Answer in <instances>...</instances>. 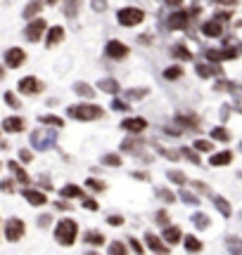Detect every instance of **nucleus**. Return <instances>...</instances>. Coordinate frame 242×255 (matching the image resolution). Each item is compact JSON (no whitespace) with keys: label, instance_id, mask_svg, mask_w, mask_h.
I'll return each mask as SVG.
<instances>
[{"label":"nucleus","instance_id":"1","mask_svg":"<svg viewBox=\"0 0 242 255\" xmlns=\"http://www.w3.org/2000/svg\"><path fill=\"white\" fill-rule=\"evenodd\" d=\"M76 234H78V224L71 220V217H64L60 220L55 227V239L60 246H71L76 241Z\"/></svg>","mask_w":242,"mask_h":255},{"label":"nucleus","instance_id":"2","mask_svg":"<svg viewBox=\"0 0 242 255\" xmlns=\"http://www.w3.org/2000/svg\"><path fill=\"white\" fill-rule=\"evenodd\" d=\"M66 114L76 121H98L105 116V109L98 104H71Z\"/></svg>","mask_w":242,"mask_h":255},{"label":"nucleus","instance_id":"3","mask_svg":"<svg viewBox=\"0 0 242 255\" xmlns=\"http://www.w3.org/2000/svg\"><path fill=\"white\" fill-rule=\"evenodd\" d=\"M199 12V5H192V7H190V12H174V14H171V17H169V29H171V31H178V29H185L187 24H190V19H192V17H195V14H197Z\"/></svg>","mask_w":242,"mask_h":255},{"label":"nucleus","instance_id":"4","mask_svg":"<svg viewBox=\"0 0 242 255\" xmlns=\"http://www.w3.org/2000/svg\"><path fill=\"white\" fill-rule=\"evenodd\" d=\"M117 19H119L121 26H138L145 19V12L140 7H123V10L117 12Z\"/></svg>","mask_w":242,"mask_h":255},{"label":"nucleus","instance_id":"5","mask_svg":"<svg viewBox=\"0 0 242 255\" xmlns=\"http://www.w3.org/2000/svg\"><path fill=\"white\" fill-rule=\"evenodd\" d=\"M24 232H26V227H24V222L19 217H10L7 224H5V236H7V241H19L24 236Z\"/></svg>","mask_w":242,"mask_h":255},{"label":"nucleus","instance_id":"6","mask_svg":"<svg viewBox=\"0 0 242 255\" xmlns=\"http://www.w3.org/2000/svg\"><path fill=\"white\" fill-rule=\"evenodd\" d=\"M31 142L36 149H48V147H53V142H55V132H53V130H50V132L36 130L31 135Z\"/></svg>","mask_w":242,"mask_h":255},{"label":"nucleus","instance_id":"7","mask_svg":"<svg viewBox=\"0 0 242 255\" xmlns=\"http://www.w3.org/2000/svg\"><path fill=\"white\" fill-rule=\"evenodd\" d=\"M19 90H22L24 95H38L43 90V83L38 78H33V76H26V78L19 81Z\"/></svg>","mask_w":242,"mask_h":255},{"label":"nucleus","instance_id":"8","mask_svg":"<svg viewBox=\"0 0 242 255\" xmlns=\"http://www.w3.org/2000/svg\"><path fill=\"white\" fill-rule=\"evenodd\" d=\"M195 71H197L199 78H214V76H221L223 71H221L219 64L214 62H199L197 66H195Z\"/></svg>","mask_w":242,"mask_h":255},{"label":"nucleus","instance_id":"9","mask_svg":"<svg viewBox=\"0 0 242 255\" xmlns=\"http://www.w3.org/2000/svg\"><path fill=\"white\" fill-rule=\"evenodd\" d=\"M43 31H45V21H43V19H36V21H31V24L26 26V31H24V36H26V41L36 42V41H41V36H43Z\"/></svg>","mask_w":242,"mask_h":255},{"label":"nucleus","instance_id":"10","mask_svg":"<svg viewBox=\"0 0 242 255\" xmlns=\"http://www.w3.org/2000/svg\"><path fill=\"white\" fill-rule=\"evenodd\" d=\"M145 244H147L150 251H154V253H159V255L169 253V244H164V239H159V236H154L150 232L145 234Z\"/></svg>","mask_w":242,"mask_h":255},{"label":"nucleus","instance_id":"11","mask_svg":"<svg viewBox=\"0 0 242 255\" xmlns=\"http://www.w3.org/2000/svg\"><path fill=\"white\" fill-rule=\"evenodd\" d=\"M24 59H26V54H24V50H19V47H10V50L5 52V64H7L10 69L22 66Z\"/></svg>","mask_w":242,"mask_h":255},{"label":"nucleus","instance_id":"12","mask_svg":"<svg viewBox=\"0 0 242 255\" xmlns=\"http://www.w3.org/2000/svg\"><path fill=\"white\" fill-rule=\"evenodd\" d=\"M105 52H107V57H112V59H123V57L128 54V47L119 41H110L107 47H105Z\"/></svg>","mask_w":242,"mask_h":255},{"label":"nucleus","instance_id":"13","mask_svg":"<svg viewBox=\"0 0 242 255\" xmlns=\"http://www.w3.org/2000/svg\"><path fill=\"white\" fill-rule=\"evenodd\" d=\"M121 128L126 130V132H131V135H138V132H143L145 128H147V121L145 118H126Z\"/></svg>","mask_w":242,"mask_h":255},{"label":"nucleus","instance_id":"14","mask_svg":"<svg viewBox=\"0 0 242 255\" xmlns=\"http://www.w3.org/2000/svg\"><path fill=\"white\" fill-rule=\"evenodd\" d=\"M202 33H204L207 38H219L221 33H223V24L211 19V21H207V24H202Z\"/></svg>","mask_w":242,"mask_h":255},{"label":"nucleus","instance_id":"15","mask_svg":"<svg viewBox=\"0 0 242 255\" xmlns=\"http://www.w3.org/2000/svg\"><path fill=\"white\" fill-rule=\"evenodd\" d=\"M24 199L31 203V206H45L48 203V199H45V194L43 191H38V189H24Z\"/></svg>","mask_w":242,"mask_h":255},{"label":"nucleus","instance_id":"16","mask_svg":"<svg viewBox=\"0 0 242 255\" xmlns=\"http://www.w3.org/2000/svg\"><path fill=\"white\" fill-rule=\"evenodd\" d=\"M176 121H178V126L187 128V130H199V118L195 114H178Z\"/></svg>","mask_w":242,"mask_h":255},{"label":"nucleus","instance_id":"17","mask_svg":"<svg viewBox=\"0 0 242 255\" xmlns=\"http://www.w3.org/2000/svg\"><path fill=\"white\" fill-rule=\"evenodd\" d=\"M231 161H233V151H228V149H226V151H219V154H214V156H211L209 166H214V168H221V166H228Z\"/></svg>","mask_w":242,"mask_h":255},{"label":"nucleus","instance_id":"18","mask_svg":"<svg viewBox=\"0 0 242 255\" xmlns=\"http://www.w3.org/2000/svg\"><path fill=\"white\" fill-rule=\"evenodd\" d=\"M2 130H7V132H22L24 130V118L19 116H10L2 121Z\"/></svg>","mask_w":242,"mask_h":255},{"label":"nucleus","instance_id":"19","mask_svg":"<svg viewBox=\"0 0 242 255\" xmlns=\"http://www.w3.org/2000/svg\"><path fill=\"white\" fill-rule=\"evenodd\" d=\"M164 239L166 244L169 246H174V244H178V241H183V232L178 229V227H164Z\"/></svg>","mask_w":242,"mask_h":255},{"label":"nucleus","instance_id":"20","mask_svg":"<svg viewBox=\"0 0 242 255\" xmlns=\"http://www.w3.org/2000/svg\"><path fill=\"white\" fill-rule=\"evenodd\" d=\"M62 38H64V29H62V26H53V29L48 31V41H45V45H48V47H55Z\"/></svg>","mask_w":242,"mask_h":255},{"label":"nucleus","instance_id":"21","mask_svg":"<svg viewBox=\"0 0 242 255\" xmlns=\"http://www.w3.org/2000/svg\"><path fill=\"white\" fill-rule=\"evenodd\" d=\"M171 54H174L176 59H183V62H190V59H192V52L187 50V45H183V42L174 45V47H171Z\"/></svg>","mask_w":242,"mask_h":255},{"label":"nucleus","instance_id":"22","mask_svg":"<svg viewBox=\"0 0 242 255\" xmlns=\"http://www.w3.org/2000/svg\"><path fill=\"white\" fill-rule=\"evenodd\" d=\"M98 87L102 92H107V95H117V92H119V83H117L114 78H102L98 83Z\"/></svg>","mask_w":242,"mask_h":255},{"label":"nucleus","instance_id":"23","mask_svg":"<svg viewBox=\"0 0 242 255\" xmlns=\"http://www.w3.org/2000/svg\"><path fill=\"white\" fill-rule=\"evenodd\" d=\"M226 248L231 255H242V239L238 236H226Z\"/></svg>","mask_w":242,"mask_h":255},{"label":"nucleus","instance_id":"24","mask_svg":"<svg viewBox=\"0 0 242 255\" xmlns=\"http://www.w3.org/2000/svg\"><path fill=\"white\" fill-rule=\"evenodd\" d=\"M183 244H185L187 253H199V251H202V241H199L197 236H185V239H183Z\"/></svg>","mask_w":242,"mask_h":255},{"label":"nucleus","instance_id":"25","mask_svg":"<svg viewBox=\"0 0 242 255\" xmlns=\"http://www.w3.org/2000/svg\"><path fill=\"white\" fill-rule=\"evenodd\" d=\"M83 241L88 246H102L105 244V236H102V232H93V229H90V232H86Z\"/></svg>","mask_w":242,"mask_h":255},{"label":"nucleus","instance_id":"26","mask_svg":"<svg viewBox=\"0 0 242 255\" xmlns=\"http://www.w3.org/2000/svg\"><path fill=\"white\" fill-rule=\"evenodd\" d=\"M214 203H216V208H219V212L223 215V217H231L233 208H231V203L226 201L223 196H214Z\"/></svg>","mask_w":242,"mask_h":255},{"label":"nucleus","instance_id":"27","mask_svg":"<svg viewBox=\"0 0 242 255\" xmlns=\"http://www.w3.org/2000/svg\"><path fill=\"white\" fill-rule=\"evenodd\" d=\"M62 196H64V199H81L83 191H81V187H76V184H66V187H62Z\"/></svg>","mask_w":242,"mask_h":255},{"label":"nucleus","instance_id":"28","mask_svg":"<svg viewBox=\"0 0 242 255\" xmlns=\"http://www.w3.org/2000/svg\"><path fill=\"white\" fill-rule=\"evenodd\" d=\"M183 76V66H178V64H174V66H166L164 69V78L166 81H178Z\"/></svg>","mask_w":242,"mask_h":255},{"label":"nucleus","instance_id":"29","mask_svg":"<svg viewBox=\"0 0 242 255\" xmlns=\"http://www.w3.org/2000/svg\"><path fill=\"white\" fill-rule=\"evenodd\" d=\"M7 166H10V170H12V172H14V175H17V180L22 182V184H29V175L24 172V170H22V166H19L17 161H10Z\"/></svg>","mask_w":242,"mask_h":255},{"label":"nucleus","instance_id":"30","mask_svg":"<svg viewBox=\"0 0 242 255\" xmlns=\"http://www.w3.org/2000/svg\"><path fill=\"white\" fill-rule=\"evenodd\" d=\"M209 222H211L209 215H204V212H195V215H192V224H195L197 229H207Z\"/></svg>","mask_w":242,"mask_h":255},{"label":"nucleus","instance_id":"31","mask_svg":"<svg viewBox=\"0 0 242 255\" xmlns=\"http://www.w3.org/2000/svg\"><path fill=\"white\" fill-rule=\"evenodd\" d=\"M41 7H43V2H41V0H33V2H29V5H26V10H24V17H29V19H31V17H36V14L41 12Z\"/></svg>","mask_w":242,"mask_h":255},{"label":"nucleus","instance_id":"32","mask_svg":"<svg viewBox=\"0 0 242 255\" xmlns=\"http://www.w3.org/2000/svg\"><path fill=\"white\" fill-rule=\"evenodd\" d=\"M211 137L219 139V142H231V132L226 128H211Z\"/></svg>","mask_w":242,"mask_h":255},{"label":"nucleus","instance_id":"33","mask_svg":"<svg viewBox=\"0 0 242 255\" xmlns=\"http://www.w3.org/2000/svg\"><path fill=\"white\" fill-rule=\"evenodd\" d=\"M74 92L81 95V97H90V99H93V95H95V90H93L90 85H86V83H76L74 85Z\"/></svg>","mask_w":242,"mask_h":255},{"label":"nucleus","instance_id":"34","mask_svg":"<svg viewBox=\"0 0 242 255\" xmlns=\"http://www.w3.org/2000/svg\"><path fill=\"white\" fill-rule=\"evenodd\" d=\"M204 57H207V62H214V64H219L221 59H226L223 50H214V47H209V50L204 52Z\"/></svg>","mask_w":242,"mask_h":255},{"label":"nucleus","instance_id":"35","mask_svg":"<svg viewBox=\"0 0 242 255\" xmlns=\"http://www.w3.org/2000/svg\"><path fill=\"white\" fill-rule=\"evenodd\" d=\"M78 7H81V0H66L64 14H66V17H74V14L78 12Z\"/></svg>","mask_w":242,"mask_h":255},{"label":"nucleus","instance_id":"36","mask_svg":"<svg viewBox=\"0 0 242 255\" xmlns=\"http://www.w3.org/2000/svg\"><path fill=\"white\" fill-rule=\"evenodd\" d=\"M181 154H183V156H185L187 161H192L195 166H199V163H202V161H199V156H197V149H187V147H183V149H181Z\"/></svg>","mask_w":242,"mask_h":255},{"label":"nucleus","instance_id":"37","mask_svg":"<svg viewBox=\"0 0 242 255\" xmlns=\"http://www.w3.org/2000/svg\"><path fill=\"white\" fill-rule=\"evenodd\" d=\"M181 201H185L187 206H199V199L192 194V191H187V189L181 191Z\"/></svg>","mask_w":242,"mask_h":255},{"label":"nucleus","instance_id":"38","mask_svg":"<svg viewBox=\"0 0 242 255\" xmlns=\"http://www.w3.org/2000/svg\"><path fill=\"white\" fill-rule=\"evenodd\" d=\"M102 166H110V168H119L121 166V159L117 154H107V156H102Z\"/></svg>","mask_w":242,"mask_h":255},{"label":"nucleus","instance_id":"39","mask_svg":"<svg viewBox=\"0 0 242 255\" xmlns=\"http://www.w3.org/2000/svg\"><path fill=\"white\" fill-rule=\"evenodd\" d=\"M110 255H128V253H126V246L121 244V241H112L110 244Z\"/></svg>","mask_w":242,"mask_h":255},{"label":"nucleus","instance_id":"40","mask_svg":"<svg viewBox=\"0 0 242 255\" xmlns=\"http://www.w3.org/2000/svg\"><path fill=\"white\" fill-rule=\"evenodd\" d=\"M169 180L171 182H176V184H185L187 177L181 172V170H169Z\"/></svg>","mask_w":242,"mask_h":255},{"label":"nucleus","instance_id":"41","mask_svg":"<svg viewBox=\"0 0 242 255\" xmlns=\"http://www.w3.org/2000/svg\"><path fill=\"white\" fill-rule=\"evenodd\" d=\"M157 196H159L164 203H174V201H176V194H174V191H169V189H157Z\"/></svg>","mask_w":242,"mask_h":255},{"label":"nucleus","instance_id":"42","mask_svg":"<svg viewBox=\"0 0 242 255\" xmlns=\"http://www.w3.org/2000/svg\"><path fill=\"white\" fill-rule=\"evenodd\" d=\"M147 95V90H145V87H135V90H128V92H126V99H143V97Z\"/></svg>","mask_w":242,"mask_h":255},{"label":"nucleus","instance_id":"43","mask_svg":"<svg viewBox=\"0 0 242 255\" xmlns=\"http://www.w3.org/2000/svg\"><path fill=\"white\" fill-rule=\"evenodd\" d=\"M41 123H45V126H55V128H62L64 126V121L57 116H41Z\"/></svg>","mask_w":242,"mask_h":255},{"label":"nucleus","instance_id":"44","mask_svg":"<svg viewBox=\"0 0 242 255\" xmlns=\"http://www.w3.org/2000/svg\"><path fill=\"white\" fill-rule=\"evenodd\" d=\"M192 147L197 149V151H211L214 144H211L209 139H195V144H192Z\"/></svg>","mask_w":242,"mask_h":255},{"label":"nucleus","instance_id":"45","mask_svg":"<svg viewBox=\"0 0 242 255\" xmlns=\"http://www.w3.org/2000/svg\"><path fill=\"white\" fill-rule=\"evenodd\" d=\"M86 184H88V189H90V191H105V189H107V187H105V182L93 180V177H90V180L86 182Z\"/></svg>","mask_w":242,"mask_h":255},{"label":"nucleus","instance_id":"46","mask_svg":"<svg viewBox=\"0 0 242 255\" xmlns=\"http://www.w3.org/2000/svg\"><path fill=\"white\" fill-rule=\"evenodd\" d=\"M154 220H157V224H162V227H169V212H166V211H157Z\"/></svg>","mask_w":242,"mask_h":255},{"label":"nucleus","instance_id":"47","mask_svg":"<svg viewBox=\"0 0 242 255\" xmlns=\"http://www.w3.org/2000/svg\"><path fill=\"white\" fill-rule=\"evenodd\" d=\"M138 147H140V144H138L135 139H126V142L121 144V151H126V154H128V151H138Z\"/></svg>","mask_w":242,"mask_h":255},{"label":"nucleus","instance_id":"48","mask_svg":"<svg viewBox=\"0 0 242 255\" xmlns=\"http://www.w3.org/2000/svg\"><path fill=\"white\" fill-rule=\"evenodd\" d=\"M83 208H86V211H93V212H95V211L100 208V203L95 201V199H83Z\"/></svg>","mask_w":242,"mask_h":255},{"label":"nucleus","instance_id":"49","mask_svg":"<svg viewBox=\"0 0 242 255\" xmlns=\"http://www.w3.org/2000/svg\"><path fill=\"white\" fill-rule=\"evenodd\" d=\"M112 109H114V111H128L131 106L126 104V102H121V99H114V102H112Z\"/></svg>","mask_w":242,"mask_h":255},{"label":"nucleus","instance_id":"50","mask_svg":"<svg viewBox=\"0 0 242 255\" xmlns=\"http://www.w3.org/2000/svg\"><path fill=\"white\" fill-rule=\"evenodd\" d=\"M107 224H112V227H121V224H123V217H121V215H110V217H107Z\"/></svg>","mask_w":242,"mask_h":255},{"label":"nucleus","instance_id":"51","mask_svg":"<svg viewBox=\"0 0 242 255\" xmlns=\"http://www.w3.org/2000/svg\"><path fill=\"white\" fill-rule=\"evenodd\" d=\"M128 241H131V248H133V253H135V255H143V246L138 244V239H133V236H131Z\"/></svg>","mask_w":242,"mask_h":255},{"label":"nucleus","instance_id":"52","mask_svg":"<svg viewBox=\"0 0 242 255\" xmlns=\"http://www.w3.org/2000/svg\"><path fill=\"white\" fill-rule=\"evenodd\" d=\"M5 102H7L10 106H14V109H19V99L12 95V92H7V95H5Z\"/></svg>","mask_w":242,"mask_h":255},{"label":"nucleus","instance_id":"53","mask_svg":"<svg viewBox=\"0 0 242 255\" xmlns=\"http://www.w3.org/2000/svg\"><path fill=\"white\" fill-rule=\"evenodd\" d=\"M214 19L223 24V21H228V19H231V12H223V10H219V12H216V17H214Z\"/></svg>","mask_w":242,"mask_h":255},{"label":"nucleus","instance_id":"54","mask_svg":"<svg viewBox=\"0 0 242 255\" xmlns=\"http://www.w3.org/2000/svg\"><path fill=\"white\" fill-rule=\"evenodd\" d=\"M38 224H41V227H48V224H50V215H41V217H38Z\"/></svg>","mask_w":242,"mask_h":255},{"label":"nucleus","instance_id":"55","mask_svg":"<svg viewBox=\"0 0 242 255\" xmlns=\"http://www.w3.org/2000/svg\"><path fill=\"white\" fill-rule=\"evenodd\" d=\"M0 189H2V191H12V182H10V180H5L2 184H0Z\"/></svg>","mask_w":242,"mask_h":255},{"label":"nucleus","instance_id":"56","mask_svg":"<svg viewBox=\"0 0 242 255\" xmlns=\"http://www.w3.org/2000/svg\"><path fill=\"white\" fill-rule=\"evenodd\" d=\"M192 184H195V189H197V191H202V194L207 191V184H202V182H192Z\"/></svg>","mask_w":242,"mask_h":255},{"label":"nucleus","instance_id":"57","mask_svg":"<svg viewBox=\"0 0 242 255\" xmlns=\"http://www.w3.org/2000/svg\"><path fill=\"white\" fill-rule=\"evenodd\" d=\"M214 2H221V5H228V7H233L238 0H214Z\"/></svg>","mask_w":242,"mask_h":255},{"label":"nucleus","instance_id":"58","mask_svg":"<svg viewBox=\"0 0 242 255\" xmlns=\"http://www.w3.org/2000/svg\"><path fill=\"white\" fill-rule=\"evenodd\" d=\"M19 156H22V161H31V151H26V149H24Z\"/></svg>","mask_w":242,"mask_h":255},{"label":"nucleus","instance_id":"59","mask_svg":"<svg viewBox=\"0 0 242 255\" xmlns=\"http://www.w3.org/2000/svg\"><path fill=\"white\" fill-rule=\"evenodd\" d=\"M164 2H166V5H171V7H178L183 0H164Z\"/></svg>","mask_w":242,"mask_h":255},{"label":"nucleus","instance_id":"60","mask_svg":"<svg viewBox=\"0 0 242 255\" xmlns=\"http://www.w3.org/2000/svg\"><path fill=\"white\" fill-rule=\"evenodd\" d=\"M133 177H138V180H147V172H133Z\"/></svg>","mask_w":242,"mask_h":255},{"label":"nucleus","instance_id":"61","mask_svg":"<svg viewBox=\"0 0 242 255\" xmlns=\"http://www.w3.org/2000/svg\"><path fill=\"white\" fill-rule=\"evenodd\" d=\"M57 208H60V211H69L71 206H69V203H57Z\"/></svg>","mask_w":242,"mask_h":255},{"label":"nucleus","instance_id":"62","mask_svg":"<svg viewBox=\"0 0 242 255\" xmlns=\"http://www.w3.org/2000/svg\"><path fill=\"white\" fill-rule=\"evenodd\" d=\"M48 2H50V5H55V2H57V0H48Z\"/></svg>","mask_w":242,"mask_h":255},{"label":"nucleus","instance_id":"63","mask_svg":"<svg viewBox=\"0 0 242 255\" xmlns=\"http://www.w3.org/2000/svg\"><path fill=\"white\" fill-rule=\"evenodd\" d=\"M86 255H98V253H86Z\"/></svg>","mask_w":242,"mask_h":255},{"label":"nucleus","instance_id":"64","mask_svg":"<svg viewBox=\"0 0 242 255\" xmlns=\"http://www.w3.org/2000/svg\"><path fill=\"white\" fill-rule=\"evenodd\" d=\"M240 151H242V142H240Z\"/></svg>","mask_w":242,"mask_h":255}]
</instances>
